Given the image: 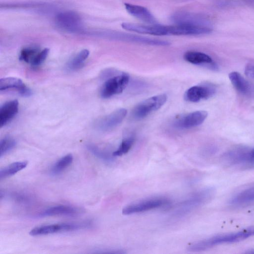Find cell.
I'll return each mask as SVG.
<instances>
[{"label":"cell","instance_id":"7c38bea8","mask_svg":"<svg viewBox=\"0 0 254 254\" xmlns=\"http://www.w3.org/2000/svg\"><path fill=\"white\" fill-rule=\"evenodd\" d=\"M56 19L58 25L66 31L75 32L81 28V18L79 15L74 12L59 13Z\"/></svg>","mask_w":254,"mask_h":254},{"label":"cell","instance_id":"8fae6325","mask_svg":"<svg viewBox=\"0 0 254 254\" xmlns=\"http://www.w3.org/2000/svg\"><path fill=\"white\" fill-rule=\"evenodd\" d=\"M127 113V110L126 109H117L100 119L96 123V126L98 129L102 131H108L112 129L123 121Z\"/></svg>","mask_w":254,"mask_h":254},{"label":"cell","instance_id":"4dcf8cb0","mask_svg":"<svg viewBox=\"0 0 254 254\" xmlns=\"http://www.w3.org/2000/svg\"><path fill=\"white\" fill-rule=\"evenodd\" d=\"M18 92L20 94L23 96H29L32 94L30 89L27 88L25 85Z\"/></svg>","mask_w":254,"mask_h":254},{"label":"cell","instance_id":"cb8c5ba5","mask_svg":"<svg viewBox=\"0 0 254 254\" xmlns=\"http://www.w3.org/2000/svg\"><path fill=\"white\" fill-rule=\"evenodd\" d=\"M89 52L84 49L78 53L68 64V67L70 69H76L80 67L83 62L88 58Z\"/></svg>","mask_w":254,"mask_h":254},{"label":"cell","instance_id":"7402d4cb","mask_svg":"<svg viewBox=\"0 0 254 254\" xmlns=\"http://www.w3.org/2000/svg\"><path fill=\"white\" fill-rule=\"evenodd\" d=\"M25 85L22 81L18 78L8 77L0 79V90L14 89L18 91Z\"/></svg>","mask_w":254,"mask_h":254},{"label":"cell","instance_id":"5b68a950","mask_svg":"<svg viewBox=\"0 0 254 254\" xmlns=\"http://www.w3.org/2000/svg\"><path fill=\"white\" fill-rule=\"evenodd\" d=\"M102 35L113 40L147 44L154 46H166L170 43L166 41L140 36L118 31H104Z\"/></svg>","mask_w":254,"mask_h":254},{"label":"cell","instance_id":"3957f363","mask_svg":"<svg viewBox=\"0 0 254 254\" xmlns=\"http://www.w3.org/2000/svg\"><path fill=\"white\" fill-rule=\"evenodd\" d=\"M215 192L213 188L207 187L193 193L178 204L173 215L176 217H181L189 213L210 201L214 196Z\"/></svg>","mask_w":254,"mask_h":254},{"label":"cell","instance_id":"277c9868","mask_svg":"<svg viewBox=\"0 0 254 254\" xmlns=\"http://www.w3.org/2000/svg\"><path fill=\"white\" fill-rule=\"evenodd\" d=\"M167 99V95L161 94L140 102L133 108L131 112L132 117L137 120L145 118L160 108L166 103Z\"/></svg>","mask_w":254,"mask_h":254},{"label":"cell","instance_id":"f1b7e54d","mask_svg":"<svg viewBox=\"0 0 254 254\" xmlns=\"http://www.w3.org/2000/svg\"><path fill=\"white\" fill-rule=\"evenodd\" d=\"M49 52V49L48 48L39 51L31 62V65L33 66H37L42 64L46 59Z\"/></svg>","mask_w":254,"mask_h":254},{"label":"cell","instance_id":"9c48e42d","mask_svg":"<svg viewBox=\"0 0 254 254\" xmlns=\"http://www.w3.org/2000/svg\"><path fill=\"white\" fill-rule=\"evenodd\" d=\"M216 92L214 85L205 83L192 86L188 89L184 94L186 101L197 102L202 99H207L212 96Z\"/></svg>","mask_w":254,"mask_h":254},{"label":"cell","instance_id":"2e32d148","mask_svg":"<svg viewBox=\"0 0 254 254\" xmlns=\"http://www.w3.org/2000/svg\"><path fill=\"white\" fill-rule=\"evenodd\" d=\"M124 5L127 11L135 17L151 24H156L155 18L147 8L129 3Z\"/></svg>","mask_w":254,"mask_h":254},{"label":"cell","instance_id":"7a4b0ae2","mask_svg":"<svg viewBox=\"0 0 254 254\" xmlns=\"http://www.w3.org/2000/svg\"><path fill=\"white\" fill-rule=\"evenodd\" d=\"M222 164L227 167L241 169L254 167V147L245 145L235 146L222 156Z\"/></svg>","mask_w":254,"mask_h":254},{"label":"cell","instance_id":"6da1fadb","mask_svg":"<svg viewBox=\"0 0 254 254\" xmlns=\"http://www.w3.org/2000/svg\"><path fill=\"white\" fill-rule=\"evenodd\" d=\"M253 236H254V226L238 232L216 235L192 243L188 246L187 250L190 252H200L221 244L239 242Z\"/></svg>","mask_w":254,"mask_h":254},{"label":"cell","instance_id":"ac0fdd59","mask_svg":"<svg viewBox=\"0 0 254 254\" xmlns=\"http://www.w3.org/2000/svg\"><path fill=\"white\" fill-rule=\"evenodd\" d=\"M18 111V102L11 100L4 103L0 108V127H2L8 123Z\"/></svg>","mask_w":254,"mask_h":254},{"label":"cell","instance_id":"f546056e","mask_svg":"<svg viewBox=\"0 0 254 254\" xmlns=\"http://www.w3.org/2000/svg\"><path fill=\"white\" fill-rule=\"evenodd\" d=\"M245 73L248 76L254 78V65H247L245 69Z\"/></svg>","mask_w":254,"mask_h":254},{"label":"cell","instance_id":"9a60e30c","mask_svg":"<svg viewBox=\"0 0 254 254\" xmlns=\"http://www.w3.org/2000/svg\"><path fill=\"white\" fill-rule=\"evenodd\" d=\"M254 203V185L246 188L234 194L229 203L234 207H242Z\"/></svg>","mask_w":254,"mask_h":254},{"label":"cell","instance_id":"603a6c76","mask_svg":"<svg viewBox=\"0 0 254 254\" xmlns=\"http://www.w3.org/2000/svg\"><path fill=\"white\" fill-rule=\"evenodd\" d=\"M73 161V156L71 154H67L60 159L52 166L51 172L53 175H57L63 172Z\"/></svg>","mask_w":254,"mask_h":254},{"label":"cell","instance_id":"8992f818","mask_svg":"<svg viewBox=\"0 0 254 254\" xmlns=\"http://www.w3.org/2000/svg\"><path fill=\"white\" fill-rule=\"evenodd\" d=\"M129 80V76L126 73L110 77L102 85L101 96L108 98L122 93L127 86Z\"/></svg>","mask_w":254,"mask_h":254},{"label":"cell","instance_id":"484cf974","mask_svg":"<svg viewBox=\"0 0 254 254\" xmlns=\"http://www.w3.org/2000/svg\"><path fill=\"white\" fill-rule=\"evenodd\" d=\"M15 145V140L11 137L6 136L1 139L0 142V157L11 150Z\"/></svg>","mask_w":254,"mask_h":254},{"label":"cell","instance_id":"52a82bcc","mask_svg":"<svg viewBox=\"0 0 254 254\" xmlns=\"http://www.w3.org/2000/svg\"><path fill=\"white\" fill-rule=\"evenodd\" d=\"M87 223H64L43 225L33 228L29 234L33 236L45 235L58 232H69L80 229L88 226Z\"/></svg>","mask_w":254,"mask_h":254},{"label":"cell","instance_id":"30bf717a","mask_svg":"<svg viewBox=\"0 0 254 254\" xmlns=\"http://www.w3.org/2000/svg\"><path fill=\"white\" fill-rule=\"evenodd\" d=\"M122 27L128 31L137 33L156 36L168 35V26L154 24L151 25H140L124 22Z\"/></svg>","mask_w":254,"mask_h":254},{"label":"cell","instance_id":"5bb4252c","mask_svg":"<svg viewBox=\"0 0 254 254\" xmlns=\"http://www.w3.org/2000/svg\"><path fill=\"white\" fill-rule=\"evenodd\" d=\"M171 19L176 24L210 26L207 20L200 15L188 12H179L174 14Z\"/></svg>","mask_w":254,"mask_h":254},{"label":"cell","instance_id":"ba28073f","mask_svg":"<svg viewBox=\"0 0 254 254\" xmlns=\"http://www.w3.org/2000/svg\"><path fill=\"white\" fill-rule=\"evenodd\" d=\"M168 203L169 200L165 198H151L127 206L123 209L122 213L124 215L139 213L166 206Z\"/></svg>","mask_w":254,"mask_h":254},{"label":"cell","instance_id":"d6986e66","mask_svg":"<svg viewBox=\"0 0 254 254\" xmlns=\"http://www.w3.org/2000/svg\"><path fill=\"white\" fill-rule=\"evenodd\" d=\"M78 210L68 205H58L49 207L38 214V217H43L56 215H75L78 213Z\"/></svg>","mask_w":254,"mask_h":254},{"label":"cell","instance_id":"44dd1931","mask_svg":"<svg viewBox=\"0 0 254 254\" xmlns=\"http://www.w3.org/2000/svg\"><path fill=\"white\" fill-rule=\"evenodd\" d=\"M27 161H17L10 164L0 170V178L2 179L10 177L25 168L27 165Z\"/></svg>","mask_w":254,"mask_h":254},{"label":"cell","instance_id":"d4e9b609","mask_svg":"<svg viewBox=\"0 0 254 254\" xmlns=\"http://www.w3.org/2000/svg\"><path fill=\"white\" fill-rule=\"evenodd\" d=\"M134 142V137L132 136L123 139L119 148L115 151L112 155L114 156H121L127 153L132 146Z\"/></svg>","mask_w":254,"mask_h":254},{"label":"cell","instance_id":"1f68e13d","mask_svg":"<svg viewBox=\"0 0 254 254\" xmlns=\"http://www.w3.org/2000/svg\"><path fill=\"white\" fill-rule=\"evenodd\" d=\"M246 253L248 254H254V249L249 250Z\"/></svg>","mask_w":254,"mask_h":254},{"label":"cell","instance_id":"4fadbf2b","mask_svg":"<svg viewBox=\"0 0 254 254\" xmlns=\"http://www.w3.org/2000/svg\"><path fill=\"white\" fill-rule=\"evenodd\" d=\"M205 111H197L187 114L179 118L175 122V126L180 128H190L201 124L207 117Z\"/></svg>","mask_w":254,"mask_h":254},{"label":"cell","instance_id":"ffe728a7","mask_svg":"<svg viewBox=\"0 0 254 254\" xmlns=\"http://www.w3.org/2000/svg\"><path fill=\"white\" fill-rule=\"evenodd\" d=\"M184 59L194 64H212V60L208 55L196 51H188L184 55Z\"/></svg>","mask_w":254,"mask_h":254},{"label":"cell","instance_id":"e0dca14e","mask_svg":"<svg viewBox=\"0 0 254 254\" xmlns=\"http://www.w3.org/2000/svg\"><path fill=\"white\" fill-rule=\"evenodd\" d=\"M229 78L234 87L245 95H251L254 93L253 86L240 73L233 71L229 74Z\"/></svg>","mask_w":254,"mask_h":254},{"label":"cell","instance_id":"4316f807","mask_svg":"<svg viewBox=\"0 0 254 254\" xmlns=\"http://www.w3.org/2000/svg\"><path fill=\"white\" fill-rule=\"evenodd\" d=\"M39 50L34 47H27L23 49L20 53L19 60L26 63H30L35 58Z\"/></svg>","mask_w":254,"mask_h":254},{"label":"cell","instance_id":"83f0119b","mask_svg":"<svg viewBox=\"0 0 254 254\" xmlns=\"http://www.w3.org/2000/svg\"><path fill=\"white\" fill-rule=\"evenodd\" d=\"M88 149L98 158L107 162H111L113 160V155H111L105 151L99 148L98 147L89 145L87 146Z\"/></svg>","mask_w":254,"mask_h":254}]
</instances>
